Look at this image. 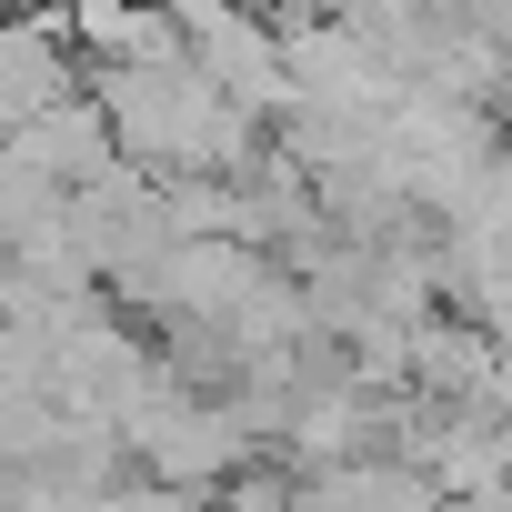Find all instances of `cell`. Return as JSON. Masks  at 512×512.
<instances>
[{"instance_id": "obj_1", "label": "cell", "mask_w": 512, "mask_h": 512, "mask_svg": "<svg viewBox=\"0 0 512 512\" xmlns=\"http://www.w3.org/2000/svg\"><path fill=\"white\" fill-rule=\"evenodd\" d=\"M251 11H262V21H302V11H312V0H251Z\"/></svg>"}]
</instances>
